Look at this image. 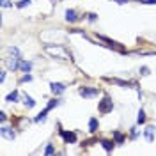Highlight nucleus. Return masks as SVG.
I'll list each match as a JSON object with an SVG mask.
<instances>
[{
	"mask_svg": "<svg viewBox=\"0 0 156 156\" xmlns=\"http://www.w3.org/2000/svg\"><path fill=\"white\" fill-rule=\"evenodd\" d=\"M96 18H98V14H94V12L89 14V21H96Z\"/></svg>",
	"mask_w": 156,
	"mask_h": 156,
	"instance_id": "24",
	"label": "nucleus"
},
{
	"mask_svg": "<svg viewBox=\"0 0 156 156\" xmlns=\"http://www.w3.org/2000/svg\"><path fill=\"white\" fill-rule=\"evenodd\" d=\"M114 2H117V4H126L128 0H114Z\"/></svg>",
	"mask_w": 156,
	"mask_h": 156,
	"instance_id": "27",
	"label": "nucleus"
},
{
	"mask_svg": "<svg viewBox=\"0 0 156 156\" xmlns=\"http://www.w3.org/2000/svg\"><path fill=\"white\" fill-rule=\"evenodd\" d=\"M140 75H144V76H146V75H149V68H146V66H144V68L140 69Z\"/></svg>",
	"mask_w": 156,
	"mask_h": 156,
	"instance_id": "22",
	"label": "nucleus"
},
{
	"mask_svg": "<svg viewBox=\"0 0 156 156\" xmlns=\"http://www.w3.org/2000/svg\"><path fill=\"white\" fill-rule=\"evenodd\" d=\"M112 108H114V103H112V99H110L108 96H105L101 101H99V105H98L99 114H108V112H112Z\"/></svg>",
	"mask_w": 156,
	"mask_h": 156,
	"instance_id": "2",
	"label": "nucleus"
},
{
	"mask_svg": "<svg viewBox=\"0 0 156 156\" xmlns=\"http://www.w3.org/2000/svg\"><path fill=\"white\" fill-rule=\"evenodd\" d=\"M80 96H83V98H94V96H98V92H99V89H96V87H82L80 90Z\"/></svg>",
	"mask_w": 156,
	"mask_h": 156,
	"instance_id": "3",
	"label": "nucleus"
},
{
	"mask_svg": "<svg viewBox=\"0 0 156 156\" xmlns=\"http://www.w3.org/2000/svg\"><path fill=\"white\" fill-rule=\"evenodd\" d=\"M0 133H2V136H5V138H9V140H14V136H16V133H14L11 128H5V126L0 129Z\"/></svg>",
	"mask_w": 156,
	"mask_h": 156,
	"instance_id": "8",
	"label": "nucleus"
},
{
	"mask_svg": "<svg viewBox=\"0 0 156 156\" xmlns=\"http://www.w3.org/2000/svg\"><path fill=\"white\" fill-rule=\"evenodd\" d=\"M144 136H146L147 142H154V136H156V128L154 126H147L144 129Z\"/></svg>",
	"mask_w": 156,
	"mask_h": 156,
	"instance_id": "4",
	"label": "nucleus"
},
{
	"mask_svg": "<svg viewBox=\"0 0 156 156\" xmlns=\"http://www.w3.org/2000/svg\"><path fill=\"white\" fill-rule=\"evenodd\" d=\"M146 4H156V0H146Z\"/></svg>",
	"mask_w": 156,
	"mask_h": 156,
	"instance_id": "28",
	"label": "nucleus"
},
{
	"mask_svg": "<svg viewBox=\"0 0 156 156\" xmlns=\"http://www.w3.org/2000/svg\"><path fill=\"white\" fill-rule=\"evenodd\" d=\"M136 122H138V124H144V122H146V114H144V110H140V112H138Z\"/></svg>",
	"mask_w": 156,
	"mask_h": 156,
	"instance_id": "17",
	"label": "nucleus"
},
{
	"mask_svg": "<svg viewBox=\"0 0 156 156\" xmlns=\"http://www.w3.org/2000/svg\"><path fill=\"white\" fill-rule=\"evenodd\" d=\"M66 20H68L69 23H75V21L78 20V16H76V11L68 9V11H66Z\"/></svg>",
	"mask_w": 156,
	"mask_h": 156,
	"instance_id": "9",
	"label": "nucleus"
},
{
	"mask_svg": "<svg viewBox=\"0 0 156 156\" xmlns=\"http://www.w3.org/2000/svg\"><path fill=\"white\" fill-rule=\"evenodd\" d=\"M48 112H50L48 108H44V110H43V112L36 117V122H44V119H46V114H48Z\"/></svg>",
	"mask_w": 156,
	"mask_h": 156,
	"instance_id": "13",
	"label": "nucleus"
},
{
	"mask_svg": "<svg viewBox=\"0 0 156 156\" xmlns=\"http://www.w3.org/2000/svg\"><path fill=\"white\" fill-rule=\"evenodd\" d=\"M5 119H7V115L2 112V114H0V121H2V122H5Z\"/></svg>",
	"mask_w": 156,
	"mask_h": 156,
	"instance_id": "26",
	"label": "nucleus"
},
{
	"mask_svg": "<svg viewBox=\"0 0 156 156\" xmlns=\"http://www.w3.org/2000/svg\"><path fill=\"white\" fill-rule=\"evenodd\" d=\"M20 69H21L23 73H30V69H32V62H29V60H20Z\"/></svg>",
	"mask_w": 156,
	"mask_h": 156,
	"instance_id": "10",
	"label": "nucleus"
},
{
	"mask_svg": "<svg viewBox=\"0 0 156 156\" xmlns=\"http://www.w3.org/2000/svg\"><path fill=\"white\" fill-rule=\"evenodd\" d=\"M9 53H12V55H18V57H20L18 48H14V46H9Z\"/></svg>",
	"mask_w": 156,
	"mask_h": 156,
	"instance_id": "21",
	"label": "nucleus"
},
{
	"mask_svg": "<svg viewBox=\"0 0 156 156\" xmlns=\"http://www.w3.org/2000/svg\"><path fill=\"white\" fill-rule=\"evenodd\" d=\"M89 131H90V133H96L98 131V119L96 117H92V119L89 121Z\"/></svg>",
	"mask_w": 156,
	"mask_h": 156,
	"instance_id": "11",
	"label": "nucleus"
},
{
	"mask_svg": "<svg viewBox=\"0 0 156 156\" xmlns=\"http://www.w3.org/2000/svg\"><path fill=\"white\" fill-rule=\"evenodd\" d=\"M23 101H25V105H27L29 108H32L34 105H36V101H34V99H32L29 94H23Z\"/></svg>",
	"mask_w": 156,
	"mask_h": 156,
	"instance_id": "12",
	"label": "nucleus"
},
{
	"mask_svg": "<svg viewBox=\"0 0 156 156\" xmlns=\"http://www.w3.org/2000/svg\"><path fill=\"white\" fill-rule=\"evenodd\" d=\"M5 64H7V68H9V69H12V71H16V69H20V58H18V55H16V57H11V58H7V60H5Z\"/></svg>",
	"mask_w": 156,
	"mask_h": 156,
	"instance_id": "7",
	"label": "nucleus"
},
{
	"mask_svg": "<svg viewBox=\"0 0 156 156\" xmlns=\"http://www.w3.org/2000/svg\"><path fill=\"white\" fill-rule=\"evenodd\" d=\"M114 140H115L117 144H122V142H124V135H122L121 131H115V133H114Z\"/></svg>",
	"mask_w": 156,
	"mask_h": 156,
	"instance_id": "16",
	"label": "nucleus"
},
{
	"mask_svg": "<svg viewBox=\"0 0 156 156\" xmlns=\"http://www.w3.org/2000/svg\"><path fill=\"white\" fill-rule=\"evenodd\" d=\"M32 80V75H25V76L21 78V82H30Z\"/></svg>",
	"mask_w": 156,
	"mask_h": 156,
	"instance_id": "25",
	"label": "nucleus"
},
{
	"mask_svg": "<svg viewBox=\"0 0 156 156\" xmlns=\"http://www.w3.org/2000/svg\"><path fill=\"white\" fill-rule=\"evenodd\" d=\"M58 103H60V101H57V99H51V101H50L48 105H46V108H48V110H51V108H55V107H57Z\"/></svg>",
	"mask_w": 156,
	"mask_h": 156,
	"instance_id": "19",
	"label": "nucleus"
},
{
	"mask_svg": "<svg viewBox=\"0 0 156 156\" xmlns=\"http://www.w3.org/2000/svg\"><path fill=\"white\" fill-rule=\"evenodd\" d=\"M60 135H62V138H64L68 144H75V142H76V135H75L73 131H62V129H60Z\"/></svg>",
	"mask_w": 156,
	"mask_h": 156,
	"instance_id": "6",
	"label": "nucleus"
},
{
	"mask_svg": "<svg viewBox=\"0 0 156 156\" xmlns=\"http://www.w3.org/2000/svg\"><path fill=\"white\" fill-rule=\"evenodd\" d=\"M5 101H9V103H14V101H18V90H12L9 96L5 98Z\"/></svg>",
	"mask_w": 156,
	"mask_h": 156,
	"instance_id": "14",
	"label": "nucleus"
},
{
	"mask_svg": "<svg viewBox=\"0 0 156 156\" xmlns=\"http://www.w3.org/2000/svg\"><path fill=\"white\" fill-rule=\"evenodd\" d=\"M101 146L105 147V151L110 153V151L114 149V142H110V140H101Z\"/></svg>",
	"mask_w": 156,
	"mask_h": 156,
	"instance_id": "15",
	"label": "nucleus"
},
{
	"mask_svg": "<svg viewBox=\"0 0 156 156\" xmlns=\"http://www.w3.org/2000/svg\"><path fill=\"white\" fill-rule=\"evenodd\" d=\"M2 7H11V0H2Z\"/></svg>",
	"mask_w": 156,
	"mask_h": 156,
	"instance_id": "23",
	"label": "nucleus"
},
{
	"mask_svg": "<svg viewBox=\"0 0 156 156\" xmlns=\"http://www.w3.org/2000/svg\"><path fill=\"white\" fill-rule=\"evenodd\" d=\"M44 51L55 58H62V60H69L71 58V55L68 53V50L64 48V46H60V44H46L44 46Z\"/></svg>",
	"mask_w": 156,
	"mask_h": 156,
	"instance_id": "1",
	"label": "nucleus"
},
{
	"mask_svg": "<svg viewBox=\"0 0 156 156\" xmlns=\"http://www.w3.org/2000/svg\"><path fill=\"white\" fill-rule=\"evenodd\" d=\"M53 153H55L53 146H51V144H48V146H46V149H44V154H53Z\"/></svg>",
	"mask_w": 156,
	"mask_h": 156,
	"instance_id": "20",
	"label": "nucleus"
},
{
	"mask_svg": "<svg viewBox=\"0 0 156 156\" xmlns=\"http://www.w3.org/2000/svg\"><path fill=\"white\" fill-rule=\"evenodd\" d=\"M16 5H18L20 9H23V7H27V5H30V0H20V2L16 4Z\"/></svg>",
	"mask_w": 156,
	"mask_h": 156,
	"instance_id": "18",
	"label": "nucleus"
},
{
	"mask_svg": "<svg viewBox=\"0 0 156 156\" xmlns=\"http://www.w3.org/2000/svg\"><path fill=\"white\" fill-rule=\"evenodd\" d=\"M50 89H51L53 94H62V92L66 90V85H64V83H58V82H51V83H50Z\"/></svg>",
	"mask_w": 156,
	"mask_h": 156,
	"instance_id": "5",
	"label": "nucleus"
}]
</instances>
